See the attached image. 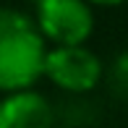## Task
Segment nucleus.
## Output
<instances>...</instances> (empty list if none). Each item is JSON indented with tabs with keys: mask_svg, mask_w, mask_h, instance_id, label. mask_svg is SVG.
I'll list each match as a JSON object with an SVG mask.
<instances>
[{
	"mask_svg": "<svg viewBox=\"0 0 128 128\" xmlns=\"http://www.w3.org/2000/svg\"><path fill=\"white\" fill-rule=\"evenodd\" d=\"M47 39L37 21L16 8H0V92L32 89L44 76Z\"/></svg>",
	"mask_w": 128,
	"mask_h": 128,
	"instance_id": "nucleus-1",
	"label": "nucleus"
},
{
	"mask_svg": "<svg viewBox=\"0 0 128 128\" xmlns=\"http://www.w3.org/2000/svg\"><path fill=\"white\" fill-rule=\"evenodd\" d=\"M104 76L102 60L86 44H55L44 58V78L63 92H92Z\"/></svg>",
	"mask_w": 128,
	"mask_h": 128,
	"instance_id": "nucleus-2",
	"label": "nucleus"
},
{
	"mask_svg": "<svg viewBox=\"0 0 128 128\" xmlns=\"http://www.w3.org/2000/svg\"><path fill=\"white\" fill-rule=\"evenodd\" d=\"M34 21L52 44H86L94 32L89 0H39Z\"/></svg>",
	"mask_w": 128,
	"mask_h": 128,
	"instance_id": "nucleus-3",
	"label": "nucleus"
},
{
	"mask_svg": "<svg viewBox=\"0 0 128 128\" xmlns=\"http://www.w3.org/2000/svg\"><path fill=\"white\" fill-rule=\"evenodd\" d=\"M0 128H55V112L34 89L8 92L0 100Z\"/></svg>",
	"mask_w": 128,
	"mask_h": 128,
	"instance_id": "nucleus-4",
	"label": "nucleus"
},
{
	"mask_svg": "<svg viewBox=\"0 0 128 128\" xmlns=\"http://www.w3.org/2000/svg\"><path fill=\"white\" fill-rule=\"evenodd\" d=\"M110 84H112L115 94L128 100V52H123L112 63V68H110Z\"/></svg>",
	"mask_w": 128,
	"mask_h": 128,
	"instance_id": "nucleus-5",
	"label": "nucleus"
},
{
	"mask_svg": "<svg viewBox=\"0 0 128 128\" xmlns=\"http://www.w3.org/2000/svg\"><path fill=\"white\" fill-rule=\"evenodd\" d=\"M92 5H104V8H110V5H120V3H126V0H89Z\"/></svg>",
	"mask_w": 128,
	"mask_h": 128,
	"instance_id": "nucleus-6",
	"label": "nucleus"
},
{
	"mask_svg": "<svg viewBox=\"0 0 128 128\" xmlns=\"http://www.w3.org/2000/svg\"><path fill=\"white\" fill-rule=\"evenodd\" d=\"M34 3H39V0H34Z\"/></svg>",
	"mask_w": 128,
	"mask_h": 128,
	"instance_id": "nucleus-7",
	"label": "nucleus"
}]
</instances>
